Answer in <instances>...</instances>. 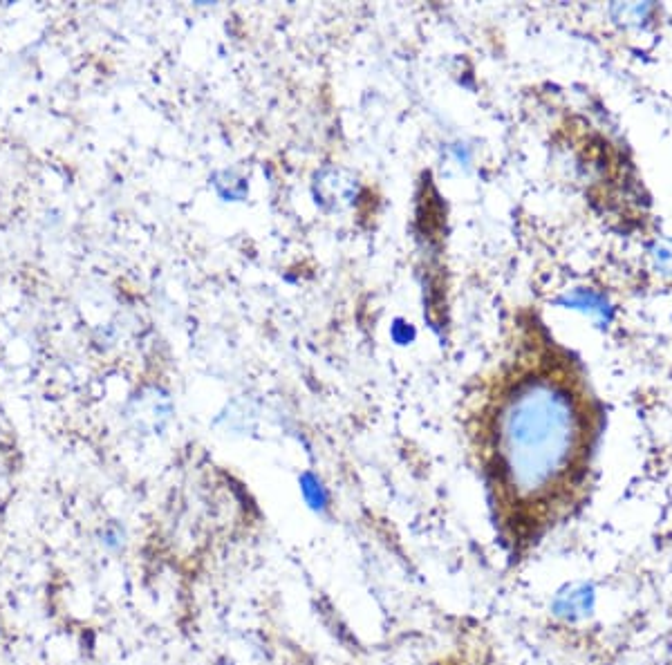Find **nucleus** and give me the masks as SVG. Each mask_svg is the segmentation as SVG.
Segmentation results:
<instances>
[{
  "instance_id": "6e6552de",
  "label": "nucleus",
  "mask_w": 672,
  "mask_h": 665,
  "mask_svg": "<svg viewBox=\"0 0 672 665\" xmlns=\"http://www.w3.org/2000/svg\"><path fill=\"white\" fill-rule=\"evenodd\" d=\"M104 542H106V545L108 547H112V545H117L119 547V538H124V533H121L117 527H108L106 531H104Z\"/></svg>"
},
{
  "instance_id": "39448f33",
  "label": "nucleus",
  "mask_w": 672,
  "mask_h": 665,
  "mask_svg": "<svg viewBox=\"0 0 672 665\" xmlns=\"http://www.w3.org/2000/svg\"><path fill=\"white\" fill-rule=\"evenodd\" d=\"M560 305L572 307V309H581V312H590L592 316H601L605 321H610L612 316V307L605 301L601 294L592 292V289H574L572 294L563 296L558 301Z\"/></svg>"
},
{
  "instance_id": "0eeeda50",
  "label": "nucleus",
  "mask_w": 672,
  "mask_h": 665,
  "mask_svg": "<svg viewBox=\"0 0 672 665\" xmlns=\"http://www.w3.org/2000/svg\"><path fill=\"white\" fill-rule=\"evenodd\" d=\"M390 336L397 345H408V343L415 341V327L406 323V321H401V318H397V321L392 323V327H390Z\"/></svg>"
},
{
  "instance_id": "20e7f679",
  "label": "nucleus",
  "mask_w": 672,
  "mask_h": 665,
  "mask_svg": "<svg viewBox=\"0 0 672 665\" xmlns=\"http://www.w3.org/2000/svg\"><path fill=\"white\" fill-rule=\"evenodd\" d=\"M298 486H301L303 500L307 504V509H312L316 515H325L330 511V491L328 486L323 484V480L312 471H305L298 477Z\"/></svg>"
},
{
  "instance_id": "f03ea898",
  "label": "nucleus",
  "mask_w": 672,
  "mask_h": 665,
  "mask_svg": "<svg viewBox=\"0 0 672 665\" xmlns=\"http://www.w3.org/2000/svg\"><path fill=\"white\" fill-rule=\"evenodd\" d=\"M314 195L323 209L339 211L357 198V180L345 171H339V168H325L316 175Z\"/></svg>"
},
{
  "instance_id": "423d86ee",
  "label": "nucleus",
  "mask_w": 672,
  "mask_h": 665,
  "mask_svg": "<svg viewBox=\"0 0 672 665\" xmlns=\"http://www.w3.org/2000/svg\"><path fill=\"white\" fill-rule=\"evenodd\" d=\"M652 258H655V265L659 271L672 276V240H661L652 247Z\"/></svg>"
},
{
  "instance_id": "7ed1b4c3",
  "label": "nucleus",
  "mask_w": 672,
  "mask_h": 665,
  "mask_svg": "<svg viewBox=\"0 0 672 665\" xmlns=\"http://www.w3.org/2000/svg\"><path fill=\"white\" fill-rule=\"evenodd\" d=\"M594 610V589L587 583H572L565 585L554 596L552 612L554 616L563 618L567 623L585 621Z\"/></svg>"
},
{
  "instance_id": "f257e3e1",
  "label": "nucleus",
  "mask_w": 672,
  "mask_h": 665,
  "mask_svg": "<svg viewBox=\"0 0 672 665\" xmlns=\"http://www.w3.org/2000/svg\"><path fill=\"white\" fill-rule=\"evenodd\" d=\"M583 379L540 350L504 374L480 415V455L502 536L525 549L581 507L596 439Z\"/></svg>"
}]
</instances>
